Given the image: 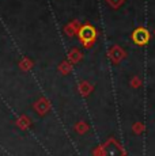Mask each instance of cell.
Here are the masks:
<instances>
[{"label":"cell","mask_w":155,"mask_h":156,"mask_svg":"<svg viewBox=\"0 0 155 156\" xmlns=\"http://www.w3.org/2000/svg\"><path fill=\"white\" fill-rule=\"evenodd\" d=\"M82 58H83V53L79 49H76V48L71 49L70 53H68V61L72 62V64H78Z\"/></svg>","instance_id":"obj_7"},{"label":"cell","mask_w":155,"mask_h":156,"mask_svg":"<svg viewBox=\"0 0 155 156\" xmlns=\"http://www.w3.org/2000/svg\"><path fill=\"white\" fill-rule=\"evenodd\" d=\"M108 57L113 64H120L127 57V53H125V50L120 45H113V46H110V49L108 52Z\"/></svg>","instance_id":"obj_3"},{"label":"cell","mask_w":155,"mask_h":156,"mask_svg":"<svg viewBox=\"0 0 155 156\" xmlns=\"http://www.w3.org/2000/svg\"><path fill=\"white\" fill-rule=\"evenodd\" d=\"M150 31L146 27H138L133 30L132 33V41L133 44L139 45V46H146L150 42Z\"/></svg>","instance_id":"obj_2"},{"label":"cell","mask_w":155,"mask_h":156,"mask_svg":"<svg viewBox=\"0 0 155 156\" xmlns=\"http://www.w3.org/2000/svg\"><path fill=\"white\" fill-rule=\"evenodd\" d=\"M106 3H108V5L110 8H113V10H118L121 5H124L125 0H106Z\"/></svg>","instance_id":"obj_10"},{"label":"cell","mask_w":155,"mask_h":156,"mask_svg":"<svg viewBox=\"0 0 155 156\" xmlns=\"http://www.w3.org/2000/svg\"><path fill=\"white\" fill-rule=\"evenodd\" d=\"M78 38L79 41L82 42V45L87 49H90L91 46L95 44L97 41V37H98V33H97V29L94 27L93 25L90 23H86V25H82L78 31Z\"/></svg>","instance_id":"obj_1"},{"label":"cell","mask_w":155,"mask_h":156,"mask_svg":"<svg viewBox=\"0 0 155 156\" xmlns=\"http://www.w3.org/2000/svg\"><path fill=\"white\" fill-rule=\"evenodd\" d=\"M34 109L38 112V114L40 115H44L45 113L49 112V109H50V105H49V102H48L45 98H41L40 101H37L35 102V105H34Z\"/></svg>","instance_id":"obj_4"},{"label":"cell","mask_w":155,"mask_h":156,"mask_svg":"<svg viewBox=\"0 0 155 156\" xmlns=\"http://www.w3.org/2000/svg\"><path fill=\"white\" fill-rule=\"evenodd\" d=\"M140 86H142V80H140L139 76H135L131 79V87L132 88H139Z\"/></svg>","instance_id":"obj_12"},{"label":"cell","mask_w":155,"mask_h":156,"mask_svg":"<svg viewBox=\"0 0 155 156\" xmlns=\"http://www.w3.org/2000/svg\"><path fill=\"white\" fill-rule=\"evenodd\" d=\"M132 130L135 134H142V133H144L146 126H144V124H142V122H135V124L132 125Z\"/></svg>","instance_id":"obj_11"},{"label":"cell","mask_w":155,"mask_h":156,"mask_svg":"<svg viewBox=\"0 0 155 156\" xmlns=\"http://www.w3.org/2000/svg\"><path fill=\"white\" fill-rule=\"evenodd\" d=\"M154 35H155V29H154Z\"/></svg>","instance_id":"obj_15"},{"label":"cell","mask_w":155,"mask_h":156,"mask_svg":"<svg viewBox=\"0 0 155 156\" xmlns=\"http://www.w3.org/2000/svg\"><path fill=\"white\" fill-rule=\"evenodd\" d=\"M59 71H60L63 75H68L71 71H72V62H70L68 60L63 61L61 64L59 65Z\"/></svg>","instance_id":"obj_9"},{"label":"cell","mask_w":155,"mask_h":156,"mask_svg":"<svg viewBox=\"0 0 155 156\" xmlns=\"http://www.w3.org/2000/svg\"><path fill=\"white\" fill-rule=\"evenodd\" d=\"M31 67H33V62L30 61V60H27V58H25L22 62H20V68H22L23 71H27V69H30Z\"/></svg>","instance_id":"obj_13"},{"label":"cell","mask_w":155,"mask_h":156,"mask_svg":"<svg viewBox=\"0 0 155 156\" xmlns=\"http://www.w3.org/2000/svg\"><path fill=\"white\" fill-rule=\"evenodd\" d=\"M80 23L78 22V20H72V22H70L67 26L64 27V33L68 35V37H74V35L78 34V31H79L80 29Z\"/></svg>","instance_id":"obj_6"},{"label":"cell","mask_w":155,"mask_h":156,"mask_svg":"<svg viewBox=\"0 0 155 156\" xmlns=\"http://www.w3.org/2000/svg\"><path fill=\"white\" fill-rule=\"evenodd\" d=\"M75 132L78 134H86L88 132V129H90V126H88V124L87 122H85V121H80V122H76L75 124Z\"/></svg>","instance_id":"obj_8"},{"label":"cell","mask_w":155,"mask_h":156,"mask_svg":"<svg viewBox=\"0 0 155 156\" xmlns=\"http://www.w3.org/2000/svg\"><path fill=\"white\" fill-rule=\"evenodd\" d=\"M78 91L80 92V95L82 97H88V95L91 94V92L94 91V86L91 84L90 82H80L79 86H78Z\"/></svg>","instance_id":"obj_5"},{"label":"cell","mask_w":155,"mask_h":156,"mask_svg":"<svg viewBox=\"0 0 155 156\" xmlns=\"http://www.w3.org/2000/svg\"><path fill=\"white\" fill-rule=\"evenodd\" d=\"M18 124H19V128L26 129V128L29 126V125H30V121H29L27 118H25V117H23V118H20L19 121H18Z\"/></svg>","instance_id":"obj_14"}]
</instances>
